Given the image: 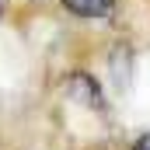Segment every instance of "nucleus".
Returning <instances> with one entry per match:
<instances>
[{
    "label": "nucleus",
    "instance_id": "7ed1b4c3",
    "mask_svg": "<svg viewBox=\"0 0 150 150\" xmlns=\"http://www.w3.org/2000/svg\"><path fill=\"white\" fill-rule=\"evenodd\" d=\"M4 14H7V0H0V21H4Z\"/></svg>",
    "mask_w": 150,
    "mask_h": 150
},
{
    "label": "nucleus",
    "instance_id": "f257e3e1",
    "mask_svg": "<svg viewBox=\"0 0 150 150\" xmlns=\"http://www.w3.org/2000/svg\"><path fill=\"white\" fill-rule=\"evenodd\" d=\"M59 7L77 21H112L119 0H59Z\"/></svg>",
    "mask_w": 150,
    "mask_h": 150
},
{
    "label": "nucleus",
    "instance_id": "f03ea898",
    "mask_svg": "<svg viewBox=\"0 0 150 150\" xmlns=\"http://www.w3.org/2000/svg\"><path fill=\"white\" fill-rule=\"evenodd\" d=\"M122 150H150V133H140V136H133V140H129Z\"/></svg>",
    "mask_w": 150,
    "mask_h": 150
}]
</instances>
